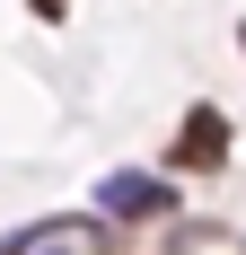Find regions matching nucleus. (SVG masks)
I'll use <instances>...</instances> for the list:
<instances>
[{"label": "nucleus", "instance_id": "nucleus-1", "mask_svg": "<svg viewBox=\"0 0 246 255\" xmlns=\"http://www.w3.org/2000/svg\"><path fill=\"white\" fill-rule=\"evenodd\" d=\"M229 158V115L220 106H194L185 132H176V167H220Z\"/></svg>", "mask_w": 246, "mask_h": 255}, {"label": "nucleus", "instance_id": "nucleus-2", "mask_svg": "<svg viewBox=\"0 0 246 255\" xmlns=\"http://www.w3.org/2000/svg\"><path fill=\"white\" fill-rule=\"evenodd\" d=\"M97 203H106V211H167L176 194H167L158 176H106V185H97Z\"/></svg>", "mask_w": 246, "mask_h": 255}, {"label": "nucleus", "instance_id": "nucleus-3", "mask_svg": "<svg viewBox=\"0 0 246 255\" xmlns=\"http://www.w3.org/2000/svg\"><path fill=\"white\" fill-rule=\"evenodd\" d=\"M26 9H35V18H62V0H26Z\"/></svg>", "mask_w": 246, "mask_h": 255}, {"label": "nucleus", "instance_id": "nucleus-4", "mask_svg": "<svg viewBox=\"0 0 246 255\" xmlns=\"http://www.w3.org/2000/svg\"><path fill=\"white\" fill-rule=\"evenodd\" d=\"M238 44H246V35H238Z\"/></svg>", "mask_w": 246, "mask_h": 255}]
</instances>
